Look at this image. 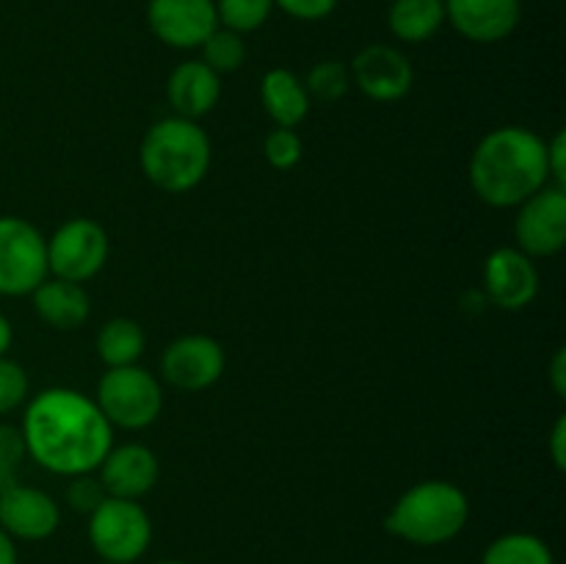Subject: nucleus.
Returning <instances> with one entry per match:
<instances>
[{
  "mask_svg": "<svg viewBox=\"0 0 566 564\" xmlns=\"http://www.w3.org/2000/svg\"><path fill=\"white\" fill-rule=\"evenodd\" d=\"M103 498H105L103 484H99V479H94L92 473H81L70 479V487H66V503H70L75 512L92 514L94 509L103 503Z\"/></svg>",
  "mask_w": 566,
  "mask_h": 564,
  "instance_id": "nucleus-29",
  "label": "nucleus"
},
{
  "mask_svg": "<svg viewBox=\"0 0 566 564\" xmlns=\"http://www.w3.org/2000/svg\"><path fill=\"white\" fill-rule=\"evenodd\" d=\"M147 22L164 44L191 50L219 28V14L213 0H149Z\"/></svg>",
  "mask_w": 566,
  "mask_h": 564,
  "instance_id": "nucleus-12",
  "label": "nucleus"
},
{
  "mask_svg": "<svg viewBox=\"0 0 566 564\" xmlns=\"http://www.w3.org/2000/svg\"><path fill=\"white\" fill-rule=\"evenodd\" d=\"M48 274L42 232L20 216H0V296H28Z\"/></svg>",
  "mask_w": 566,
  "mask_h": 564,
  "instance_id": "nucleus-7",
  "label": "nucleus"
},
{
  "mask_svg": "<svg viewBox=\"0 0 566 564\" xmlns=\"http://www.w3.org/2000/svg\"><path fill=\"white\" fill-rule=\"evenodd\" d=\"M210 138L193 119L166 116L155 122L138 149L144 177L166 194H186L205 180L210 169Z\"/></svg>",
  "mask_w": 566,
  "mask_h": 564,
  "instance_id": "nucleus-3",
  "label": "nucleus"
},
{
  "mask_svg": "<svg viewBox=\"0 0 566 564\" xmlns=\"http://www.w3.org/2000/svg\"><path fill=\"white\" fill-rule=\"evenodd\" d=\"M20 431L28 457L66 479L94 473L114 448V426L99 412L97 401L70 387L36 393L25 407Z\"/></svg>",
  "mask_w": 566,
  "mask_h": 564,
  "instance_id": "nucleus-1",
  "label": "nucleus"
},
{
  "mask_svg": "<svg viewBox=\"0 0 566 564\" xmlns=\"http://www.w3.org/2000/svg\"><path fill=\"white\" fill-rule=\"evenodd\" d=\"M387 22L401 42L420 44L442 28L446 3L442 0H392Z\"/></svg>",
  "mask_w": 566,
  "mask_h": 564,
  "instance_id": "nucleus-20",
  "label": "nucleus"
},
{
  "mask_svg": "<svg viewBox=\"0 0 566 564\" xmlns=\"http://www.w3.org/2000/svg\"><path fill=\"white\" fill-rule=\"evenodd\" d=\"M94 401L111 426L138 431L158 420L164 409V390L149 370L138 365H122L105 370Z\"/></svg>",
  "mask_w": 566,
  "mask_h": 564,
  "instance_id": "nucleus-6",
  "label": "nucleus"
},
{
  "mask_svg": "<svg viewBox=\"0 0 566 564\" xmlns=\"http://www.w3.org/2000/svg\"><path fill=\"white\" fill-rule=\"evenodd\" d=\"M514 238L528 258H553L566 247V188L547 182L517 205Z\"/></svg>",
  "mask_w": 566,
  "mask_h": 564,
  "instance_id": "nucleus-9",
  "label": "nucleus"
},
{
  "mask_svg": "<svg viewBox=\"0 0 566 564\" xmlns=\"http://www.w3.org/2000/svg\"><path fill=\"white\" fill-rule=\"evenodd\" d=\"M260 100L276 127H296L310 114V94L291 70H269L260 83Z\"/></svg>",
  "mask_w": 566,
  "mask_h": 564,
  "instance_id": "nucleus-19",
  "label": "nucleus"
},
{
  "mask_svg": "<svg viewBox=\"0 0 566 564\" xmlns=\"http://www.w3.org/2000/svg\"><path fill=\"white\" fill-rule=\"evenodd\" d=\"M274 6H280L285 14L296 17V20L315 22L329 17L335 11L337 0H274Z\"/></svg>",
  "mask_w": 566,
  "mask_h": 564,
  "instance_id": "nucleus-30",
  "label": "nucleus"
},
{
  "mask_svg": "<svg viewBox=\"0 0 566 564\" xmlns=\"http://www.w3.org/2000/svg\"><path fill=\"white\" fill-rule=\"evenodd\" d=\"M28 459L20 426L0 424V490L20 481V470Z\"/></svg>",
  "mask_w": 566,
  "mask_h": 564,
  "instance_id": "nucleus-26",
  "label": "nucleus"
},
{
  "mask_svg": "<svg viewBox=\"0 0 566 564\" xmlns=\"http://www.w3.org/2000/svg\"><path fill=\"white\" fill-rule=\"evenodd\" d=\"M11 341H14V330H11L9 318L0 313V357H6V354H9Z\"/></svg>",
  "mask_w": 566,
  "mask_h": 564,
  "instance_id": "nucleus-35",
  "label": "nucleus"
},
{
  "mask_svg": "<svg viewBox=\"0 0 566 564\" xmlns=\"http://www.w3.org/2000/svg\"><path fill=\"white\" fill-rule=\"evenodd\" d=\"M551 385L558 398L566 396V348H558L551 359Z\"/></svg>",
  "mask_w": 566,
  "mask_h": 564,
  "instance_id": "nucleus-33",
  "label": "nucleus"
},
{
  "mask_svg": "<svg viewBox=\"0 0 566 564\" xmlns=\"http://www.w3.org/2000/svg\"><path fill=\"white\" fill-rule=\"evenodd\" d=\"M263 153H265V160H269L274 169L280 171L293 169V166L302 160V153H304L302 136H298L293 127H274V130L265 136Z\"/></svg>",
  "mask_w": 566,
  "mask_h": 564,
  "instance_id": "nucleus-27",
  "label": "nucleus"
},
{
  "mask_svg": "<svg viewBox=\"0 0 566 564\" xmlns=\"http://www.w3.org/2000/svg\"><path fill=\"white\" fill-rule=\"evenodd\" d=\"M97 470V479L103 484L105 495L127 498V501H138L147 492H153L160 479L158 457L147 446H142V442H127V446L111 448Z\"/></svg>",
  "mask_w": 566,
  "mask_h": 564,
  "instance_id": "nucleus-15",
  "label": "nucleus"
},
{
  "mask_svg": "<svg viewBox=\"0 0 566 564\" xmlns=\"http://www.w3.org/2000/svg\"><path fill=\"white\" fill-rule=\"evenodd\" d=\"M28 398V374L14 359L0 357V415H9Z\"/></svg>",
  "mask_w": 566,
  "mask_h": 564,
  "instance_id": "nucleus-28",
  "label": "nucleus"
},
{
  "mask_svg": "<svg viewBox=\"0 0 566 564\" xmlns=\"http://www.w3.org/2000/svg\"><path fill=\"white\" fill-rule=\"evenodd\" d=\"M468 175L481 202L492 208H517L551 182L545 138L528 127H497L473 149Z\"/></svg>",
  "mask_w": 566,
  "mask_h": 564,
  "instance_id": "nucleus-2",
  "label": "nucleus"
},
{
  "mask_svg": "<svg viewBox=\"0 0 566 564\" xmlns=\"http://www.w3.org/2000/svg\"><path fill=\"white\" fill-rule=\"evenodd\" d=\"M99 564H114V562H99Z\"/></svg>",
  "mask_w": 566,
  "mask_h": 564,
  "instance_id": "nucleus-37",
  "label": "nucleus"
},
{
  "mask_svg": "<svg viewBox=\"0 0 566 564\" xmlns=\"http://www.w3.org/2000/svg\"><path fill=\"white\" fill-rule=\"evenodd\" d=\"M470 520V501L462 487L429 479L409 487L385 520V529L403 542L437 547L457 540Z\"/></svg>",
  "mask_w": 566,
  "mask_h": 564,
  "instance_id": "nucleus-4",
  "label": "nucleus"
},
{
  "mask_svg": "<svg viewBox=\"0 0 566 564\" xmlns=\"http://www.w3.org/2000/svg\"><path fill=\"white\" fill-rule=\"evenodd\" d=\"M216 75H227V72L241 70L247 61V44H243L241 33L230 31V28H216L208 39L202 42V59Z\"/></svg>",
  "mask_w": 566,
  "mask_h": 564,
  "instance_id": "nucleus-23",
  "label": "nucleus"
},
{
  "mask_svg": "<svg viewBox=\"0 0 566 564\" xmlns=\"http://www.w3.org/2000/svg\"><path fill=\"white\" fill-rule=\"evenodd\" d=\"M88 542L103 562L133 564L153 542V520L138 501L105 495L88 514Z\"/></svg>",
  "mask_w": 566,
  "mask_h": 564,
  "instance_id": "nucleus-5",
  "label": "nucleus"
},
{
  "mask_svg": "<svg viewBox=\"0 0 566 564\" xmlns=\"http://www.w3.org/2000/svg\"><path fill=\"white\" fill-rule=\"evenodd\" d=\"M158 564H186V562H158Z\"/></svg>",
  "mask_w": 566,
  "mask_h": 564,
  "instance_id": "nucleus-36",
  "label": "nucleus"
},
{
  "mask_svg": "<svg viewBox=\"0 0 566 564\" xmlns=\"http://www.w3.org/2000/svg\"><path fill=\"white\" fill-rule=\"evenodd\" d=\"M227 368L224 348L208 335H182L160 354V374L171 387L199 393L213 387Z\"/></svg>",
  "mask_w": 566,
  "mask_h": 564,
  "instance_id": "nucleus-10",
  "label": "nucleus"
},
{
  "mask_svg": "<svg viewBox=\"0 0 566 564\" xmlns=\"http://www.w3.org/2000/svg\"><path fill=\"white\" fill-rule=\"evenodd\" d=\"M59 523V503L44 490L20 484V481L0 490V529L11 540L42 542L55 534Z\"/></svg>",
  "mask_w": 566,
  "mask_h": 564,
  "instance_id": "nucleus-13",
  "label": "nucleus"
},
{
  "mask_svg": "<svg viewBox=\"0 0 566 564\" xmlns=\"http://www.w3.org/2000/svg\"><path fill=\"white\" fill-rule=\"evenodd\" d=\"M551 457H553V464H556L558 470L566 468V418L556 420V426H553L551 431Z\"/></svg>",
  "mask_w": 566,
  "mask_h": 564,
  "instance_id": "nucleus-32",
  "label": "nucleus"
},
{
  "mask_svg": "<svg viewBox=\"0 0 566 564\" xmlns=\"http://www.w3.org/2000/svg\"><path fill=\"white\" fill-rule=\"evenodd\" d=\"M547 155V175H551L553 186L566 188V133L558 130L551 142H545Z\"/></svg>",
  "mask_w": 566,
  "mask_h": 564,
  "instance_id": "nucleus-31",
  "label": "nucleus"
},
{
  "mask_svg": "<svg viewBox=\"0 0 566 564\" xmlns=\"http://www.w3.org/2000/svg\"><path fill=\"white\" fill-rule=\"evenodd\" d=\"M442 3H446V20H451V25L464 39L479 44L512 36L523 17L520 0H442Z\"/></svg>",
  "mask_w": 566,
  "mask_h": 564,
  "instance_id": "nucleus-16",
  "label": "nucleus"
},
{
  "mask_svg": "<svg viewBox=\"0 0 566 564\" xmlns=\"http://www.w3.org/2000/svg\"><path fill=\"white\" fill-rule=\"evenodd\" d=\"M166 94L175 116L193 119L210 114L221 97V75H216L205 61H182L175 66L166 83Z\"/></svg>",
  "mask_w": 566,
  "mask_h": 564,
  "instance_id": "nucleus-17",
  "label": "nucleus"
},
{
  "mask_svg": "<svg viewBox=\"0 0 566 564\" xmlns=\"http://www.w3.org/2000/svg\"><path fill=\"white\" fill-rule=\"evenodd\" d=\"M31 296L39 318L61 332L77 330L81 324H86L88 313H92V299L81 282L53 276V280H44Z\"/></svg>",
  "mask_w": 566,
  "mask_h": 564,
  "instance_id": "nucleus-18",
  "label": "nucleus"
},
{
  "mask_svg": "<svg viewBox=\"0 0 566 564\" xmlns=\"http://www.w3.org/2000/svg\"><path fill=\"white\" fill-rule=\"evenodd\" d=\"M105 260H108V232L86 216L64 221L48 241V271L59 280H92L99 274Z\"/></svg>",
  "mask_w": 566,
  "mask_h": 564,
  "instance_id": "nucleus-8",
  "label": "nucleus"
},
{
  "mask_svg": "<svg viewBox=\"0 0 566 564\" xmlns=\"http://www.w3.org/2000/svg\"><path fill=\"white\" fill-rule=\"evenodd\" d=\"M481 564H556V558L542 536L514 531L490 542Z\"/></svg>",
  "mask_w": 566,
  "mask_h": 564,
  "instance_id": "nucleus-22",
  "label": "nucleus"
},
{
  "mask_svg": "<svg viewBox=\"0 0 566 564\" xmlns=\"http://www.w3.org/2000/svg\"><path fill=\"white\" fill-rule=\"evenodd\" d=\"M484 288L492 304L501 310H525L539 293V271L534 258L517 247H501L486 258Z\"/></svg>",
  "mask_w": 566,
  "mask_h": 564,
  "instance_id": "nucleus-14",
  "label": "nucleus"
},
{
  "mask_svg": "<svg viewBox=\"0 0 566 564\" xmlns=\"http://www.w3.org/2000/svg\"><path fill=\"white\" fill-rule=\"evenodd\" d=\"M348 86H352V72L343 61L335 59L318 61L304 81L310 100H321V103H337L348 92Z\"/></svg>",
  "mask_w": 566,
  "mask_h": 564,
  "instance_id": "nucleus-25",
  "label": "nucleus"
},
{
  "mask_svg": "<svg viewBox=\"0 0 566 564\" xmlns=\"http://www.w3.org/2000/svg\"><path fill=\"white\" fill-rule=\"evenodd\" d=\"M352 83L376 103H396L412 88L415 70L407 55L390 44H368L354 55Z\"/></svg>",
  "mask_w": 566,
  "mask_h": 564,
  "instance_id": "nucleus-11",
  "label": "nucleus"
},
{
  "mask_svg": "<svg viewBox=\"0 0 566 564\" xmlns=\"http://www.w3.org/2000/svg\"><path fill=\"white\" fill-rule=\"evenodd\" d=\"M0 564H17V545L3 529H0Z\"/></svg>",
  "mask_w": 566,
  "mask_h": 564,
  "instance_id": "nucleus-34",
  "label": "nucleus"
},
{
  "mask_svg": "<svg viewBox=\"0 0 566 564\" xmlns=\"http://www.w3.org/2000/svg\"><path fill=\"white\" fill-rule=\"evenodd\" d=\"M144 330L138 321L111 318L103 330L97 332V354L108 368H122V365H136V359L144 352Z\"/></svg>",
  "mask_w": 566,
  "mask_h": 564,
  "instance_id": "nucleus-21",
  "label": "nucleus"
},
{
  "mask_svg": "<svg viewBox=\"0 0 566 564\" xmlns=\"http://www.w3.org/2000/svg\"><path fill=\"white\" fill-rule=\"evenodd\" d=\"M274 0H216V14L224 28L235 33H252L265 25Z\"/></svg>",
  "mask_w": 566,
  "mask_h": 564,
  "instance_id": "nucleus-24",
  "label": "nucleus"
}]
</instances>
